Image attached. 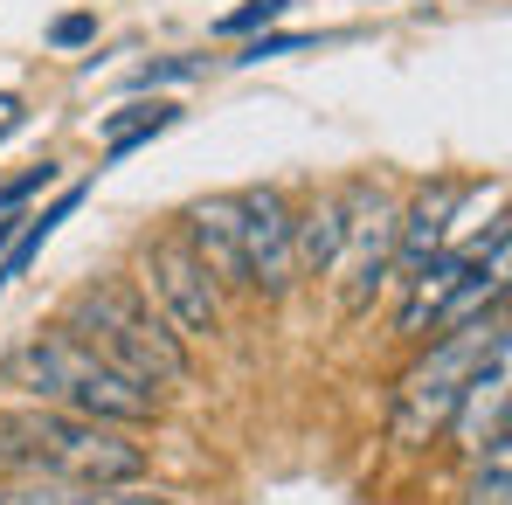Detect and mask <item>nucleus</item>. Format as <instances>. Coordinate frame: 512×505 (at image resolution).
I'll list each match as a JSON object with an SVG mask.
<instances>
[{"label":"nucleus","mask_w":512,"mask_h":505,"mask_svg":"<svg viewBox=\"0 0 512 505\" xmlns=\"http://www.w3.org/2000/svg\"><path fill=\"white\" fill-rule=\"evenodd\" d=\"M0 471L56 478V485H132L146 471V450L111 422L28 402V409H0Z\"/></svg>","instance_id":"obj_1"},{"label":"nucleus","mask_w":512,"mask_h":505,"mask_svg":"<svg viewBox=\"0 0 512 505\" xmlns=\"http://www.w3.org/2000/svg\"><path fill=\"white\" fill-rule=\"evenodd\" d=\"M0 388H21L28 402H49V409H70V416L111 422V429H146L160 416V395L125 381L111 360H97L84 339H70L63 326L56 333L21 339L7 360H0Z\"/></svg>","instance_id":"obj_2"},{"label":"nucleus","mask_w":512,"mask_h":505,"mask_svg":"<svg viewBox=\"0 0 512 505\" xmlns=\"http://www.w3.org/2000/svg\"><path fill=\"white\" fill-rule=\"evenodd\" d=\"M63 333L84 339L97 360H111L139 388H180L187 381V346H180V333H173L132 284H118V277L111 284H84L70 298Z\"/></svg>","instance_id":"obj_3"},{"label":"nucleus","mask_w":512,"mask_h":505,"mask_svg":"<svg viewBox=\"0 0 512 505\" xmlns=\"http://www.w3.org/2000/svg\"><path fill=\"white\" fill-rule=\"evenodd\" d=\"M492 353H506V312L464 319V326H450V333L429 339V353L395 381V416H388L395 443H402V450H423L429 436L450 422L457 395H464V381H471Z\"/></svg>","instance_id":"obj_4"},{"label":"nucleus","mask_w":512,"mask_h":505,"mask_svg":"<svg viewBox=\"0 0 512 505\" xmlns=\"http://www.w3.org/2000/svg\"><path fill=\"white\" fill-rule=\"evenodd\" d=\"M346 201V243H340V298L360 319L381 291H388V263H395V194L381 180H353L340 187Z\"/></svg>","instance_id":"obj_5"},{"label":"nucleus","mask_w":512,"mask_h":505,"mask_svg":"<svg viewBox=\"0 0 512 505\" xmlns=\"http://www.w3.org/2000/svg\"><path fill=\"white\" fill-rule=\"evenodd\" d=\"M146 284L153 305L180 339H215L222 333V284L208 277V263L187 250L180 236H153L146 243Z\"/></svg>","instance_id":"obj_6"},{"label":"nucleus","mask_w":512,"mask_h":505,"mask_svg":"<svg viewBox=\"0 0 512 505\" xmlns=\"http://www.w3.org/2000/svg\"><path fill=\"white\" fill-rule=\"evenodd\" d=\"M236 222H243V277L263 298H284L298 284V256H291V201L277 187H243L236 194Z\"/></svg>","instance_id":"obj_7"},{"label":"nucleus","mask_w":512,"mask_h":505,"mask_svg":"<svg viewBox=\"0 0 512 505\" xmlns=\"http://www.w3.org/2000/svg\"><path fill=\"white\" fill-rule=\"evenodd\" d=\"M464 208V180H429L409 208H395V263H388V284H409L429 256H443V236Z\"/></svg>","instance_id":"obj_8"},{"label":"nucleus","mask_w":512,"mask_h":505,"mask_svg":"<svg viewBox=\"0 0 512 505\" xmlns=\"http://www.w3.org/2000/svg\"><path fill=\"white\" fill-rule=\"evenodd\" d=\"M180 243L208 263V277H215V284L250 291V277H243V222H236V194L187 201V215H180Z\"/></svg>","instance_id":"obj_9"},{"label":"nucleus","mask_w":512,"mask_h":505,"mask_svg":"<svg viewBox=\"0 0 512 505\" xmlns=\"http://www.w3.org/2000/svg\"><path fill=\"white\" fill-rule=\"evenodd\" d=\"M443 429H450V443H457L464 457L506 443V353H492V360L464 381V395H457V409H450Z\"/></svg>","instance_id":"obj_10"},{"label":"nucleus","mask_w":512,"mask_h":505,"mask_svg":"<svg viewBox=\"0 0 512 505\" xmlns=\"http://www.w3.org/2000/svg\"><path fill=\"white\" fill-rule=\"evenodd\" d=\"M346 243V201L340 194H319L305 215H291V256H298V277H333Z\"/></svg>","instance_id":"obj_11"},{"label":"nucleus","mask_w":512,"mask_h":505,"mask_svg":"<svg viewBox=\"0 0 512 505\" xmlns=\"http://www.w3.org/2000/svg\"><path fill=\"white\" fill-rule=\"evenodd\" d=\"M173 118H180V111H173V104H160V97H153V104H125V111H111V118H104V160H125L132 146L160 139Z\"/></svg>","instance_id":"obj_12"},{"label":"nucleus","mask_w":512,"mask_h":505,"mask_svg":"<svg viewBox=\"0 0 512 505\" xmlns=\"http://www.w3.org/2000/svg\"><path fill=\"white\" fill-rule=\"evenodd\" d=\"M77 201H84V187H70V194H63L56 208H42V215H28V222L14 229V243H7V256H0V291H7V284H14V277H21V270H28L35 256H42V243L56 236V222H63V215H70Z\"/></svg>","instance_id":"obj_13"},{"label":"nucleus","mask_w":512,"mask_h":505,"mask_svg":"<svg viewBox=\"0 0 512 505\" xmlns=\"http://www.w3.org/2000/svg\"><path fill=\"white\" fill-rule=\"evenodd\" d=\"M464 505H512V457H506V443H492V450H478V457H471Z\"/></svg>","instance_id":"obj_14"},{"label":"nucleus","mask_w":512,"mask_h":505,"mask_svg":"<svg viewBox=\"0 0 512 505\" xmlns=\"http://www.w3.org/2000/svg\"><path fill=\"white\" fill-rule=\"evenodd\" d=\"M77 492H90V485H56V478H21V485H7V492H0V505H70Z\"/></svg>","instance_id":"obj_15"},{"label":"nucleus","mask_w":512,"mask_h":505,"mask_svg":"<svg viewBox=\"0 0 512 505\" xmlns=\"http://www.w3.org/2000/svg\"><path fill=\"white\" fill-rule=\"evenodd\" d=\"M70 505H180V499H167V492H139V485H90V492H77Z\"/></svg>","instance_id":"obj_16"},{"label":"nucleus","mask_w":512,"mask_h":505,"mask_svg":"<svg viewBox=\"0 0 512 505\" xmlns=\"http://www.w3.org/2000/svg\"><path fill=\"white\" fill-rule=\"evenodd\" d=\"M284 7H291V0H250V7H236V14H222L215 28H222V35H250V28H263V21H277Z\"/></svg>","instance_id":"obj_17"},{"label":"nucleus","mask_w":512,"mask_h":505,"mask_svg":"<svg viewBox=\"0 0 512 505\" xmlns=\"http://www.w3.org/2000/svg\"><path fill=\"white\" fill-rule=\"evenodd\" d=\"M187 77H201V56H167V63H146L132 84L146 90V84H187Z\"/></svg>","instance_id":"obj_18"},{"label":"nucleus","mask_w":512,"mask_h":505,"mask_svg":"<svg viewBox=\"0 0 512 505\" xmlns=\"http://www.w3.org/2000/svg\"><path fill=\"white\" fill-rule=\"evenodd\" d=\"M90 35H97V14H63V21L49 28V42H56V49H84Z\"/></svg>","instance_id":"obj_19"},{"label":"nucleus","mask_w":512,"mask_h":505,"mask_svg":"<svg viewBox=\"0 0 512 505\" xmlns=\"http://www.w3.org/2000/svg\"><path fill=\"white\" fill-rule=\"evenodd\" d=\"M291 49H305V35H263V42H250L236 63H270V56H291Z\"/></svg>","instance_id":"obj_20"},{"label":"nucleus","mask_w":512,"mask_h":505,"mask_svg":"<svg viewBox=\"0 0 512 505\" xmlns=\"http://www.w3.org/2000/svg\"><path fill=\"white\" fill-rule=\"evenodd\" d=\"M49 180H56V167L42 160L35 173H21V180H7V187H0V208H14V201H28V194H35V187H49Z\"/></svg>","instance_id":"obj_21"},{"label":"nucleus","mask_w":512,"mask_h":505,"mask_svg":"<svg viewBox=\"0 0 512 505\" xmlns=\"http://www.w3.org/2000/svg\"><path fill=\"white\" fill-rule=\"evenodd\" d=\"M7 132H21V97H14V90H0V139H7Z\"/></svg>","instance_id":"obj_22"}]
</instances>
